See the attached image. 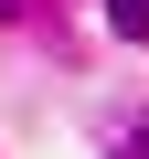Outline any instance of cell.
I'll return each mask as SVG.
<instances>
[{
    "label": "cell",
    "mask_w": 149,
    "mask_h": 159,
    "mask_svg": "<svg viewBox=\"0 0 149 159\" xmlns=\"http://www.w3.org/2000/svg\"><path fill=\"white\" fill-rule=\"evenodd\" d=\"M0 21H11V0H0Z\"/></svg>",
    "instance_id": "obj_2"
},
{
    "label": "cell",
    "mask_w": 149,
    "mask_h": 159,
    "mask_svg": "<svg viewBox=\"0 0 149 159\" xmlns=\"http://www.w3.org/2000/svg\"><path fill=\"white\" fill-rule=\"evenodd\" d=\"M107 21H117L128 43H149V0H107Z\"/></svg>",
    "instance_id": "obj_1"
},
{
    "label": "cell",
    "mask_w": 149,
    "mask_h": 159,
    "mask_svg": "<svg viewBox=\"0 0 149 159\" xmlns=\"http://www.w3.org/2000/svg\"><path fill=\"white\" fill-rule=\"evenodd\" d=\"M138 159H149V138H138Z\"/></svg>",
    "instance_id": "obj_3"
}]
</instances>
